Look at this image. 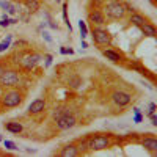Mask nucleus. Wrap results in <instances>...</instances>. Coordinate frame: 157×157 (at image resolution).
<instances>
[{
  "mask_svg": "<svg viewBox=\"0 0 157 157\" xmlns=\"http://www.w3.org/2000/svg\"><path fill=\"white\" fill-rule=\"evenodd\" d=\"M113 146V135H90L86 138V148L90 151H101Z\"/></svg>",
  "mask_w": 157,
  "mask_h": 157,
  "instance_id": "nucleus-1",
  "label": "nucleus"
},
{
  "mask_svg": "<svg viewBox=\"0 0 157 157\" xmlns=\"http://www.w3.org/2000/svg\"><path fill=\"white\" fill-rule=\"evenodd\" d=\"M22 101H24V93L21 90H8L2 94V98H0L2 105L6 107V109H14V107L21 105Z\"/></svg>",
  "mask_w": 157,
  "mask_h": 157,
  "instance_id": "nucleus-2",
  "label": "nucleus"
},
{
  "mask_svg": "<svg viewBox=\"0 0 157 157\" xmlns=\"http://www.w3.org/2000/svg\"><path fill=\"white\" fill-rule=\"evenodd\" d=\"M126 14L124 3H121L120 0H109L104 6V16H107L110 19H123Z\"/></svg>",
  "mask_w": 157,
  "mask_h": 157,
  "instance_id": "nucleus-3",
  "label": "nucleus"
},
{
  "mask_svg": "<svg viewBox=\"0 0 157 157\" xmlns=\"http://www.w3.org/2000/svg\"><path fill=\"white\" fill-rule=\"evenodd\" d=\"M19 82H21V74L14 69H6L0 75V86L3 88H13L19 85Z\"/></svg>",
  "mask_w": 157,
  "mask_h": 157,
  "instance_id": "nucleus-4",
  "label": "nucleus"
},
{
  "mask_svg": "<svg viewBox=\"0 0 157 157\" xmlns=\"http://www.w3.org/2000/svg\"><path fill=\"white\" fill-rule=\"evenodd\" d=\"M41 60H43L41 55H38V54H29V55H24L19 60V63H21L22 68H25L27 71H32V69H35L38 66L39 63H41Z\"/></svg>",
  "mask_w": 157,
  "mask_h": 157,
  "instance_id": "nucleus-5",
  "label": "nucleus"
},
{
  "mask_svg": "<svg viewBox=\"0 0 157 157\" xmlns=\"http://www.w3.org/2000/svg\"><path fill=\"white\" fill-rule=\"evenodd\" d=\"M112 101L118 107H127L129 104L132 102V96H130L129 93H126V91L118 90V91H113L112 93Z\"/></svg>",
  "mask_w": 157,
  "mask_h": 157,
  "instance_id": "nucleus-6",
  "label": "nucleus"
},
{
  "mask_svg": "<svg viewBox=\"0 0 157 157\" xmlns=\"http://www.w3.org/2000/svg\"><path fill=\"white\" fill-rule=\"evenodd\" d=\"M93 39L99 46H109L112 43V35L104 29H94L93 30Z\"/></svg>",
  "mask_w": 157,
  "mask_h": 157,
  "instance_id": "nucleus-7",
  "label": "nucleus"
},
{
  "mask_svg": "<svg viewBox=\"0 0 157 157\" xmlns=\"http://www.w3.org/2000/svg\"><path fill=\"white\" fill-rule=\"evenodd\" d=\"M55 123H57V129H60V130H66V129L74 127V126L77 124V120H75V116H74V115L66 113V115H63L61 118H58Z\"/></svg>",
  "mask_w": 157,
  "mask_h": 157,
  "instance_id": "nucleus-8",
  "label": "nucleus"
},
{
  "mask_svg": "<svg viewBox=\"0 0 157 157\" xmlns=\"http://www.w3.org/2000/svg\"><path fill=\"white\" fill-rule=\"evenodd\" d=\"M141 146L146 151H149L151 154H155L157 152V138L152 134H148V137H145L141 140Z\"/></svg>",
  "mask_w": 157,
  "mask_h": 157,
  "instance_id": "nucleus-9",
  "label": "nucleus"
},
{
  "mask_svg": "<svg viewBox=\"0 0 157 157\" xmlns=\"http://www.w3.org/2000/svg\"><path fill=\"white\" fill-rule=\"evenodd\" d=\"M58 154L61 157H77V155H80V151L77 148V143H69V145L63 146Z\"/></svg>",
  "mask_w": 157,
  "mask_h": 157,
  "instance_id": "nucleus-10",
  "label": "nucleus"
},
{
  "mask_svg": "<svg viewBox=\"0 0 157 157\" xmlns=\"http://www.w3.org/2000/svg\"><path fill=\"white\" fill-rule=\"evenodd\" d=\"M44 109H46V101L41 99V98H38L29 105V113L30 115H38V113L44 112Z\"/></svg>",
  "mask_w": 157,
  "mask_h": 157,
  "instance_id": "nucleus-11",
  "label": "nucleus"
},
{
  "mask_svg": "<svg viewBox=\"0 0 157 157\" xmlns=\"http://www.w3.org/2000/svg\"><path fill=\"white\" fill-rule=\"evenodd\" d=\"M102 55L107 60H110L112 63H121L123 61V55L118 54V52L113 50V49H102Z\"/></svg>",
  "mask_w": 157,
  "mask_h": 157,
  "instance_id": "nucleus-12",
  "label": "nucleus"
},
{
  "mask_svg": "<svg viewBox=\"0 0 157 157\" xmlns=\"http://www.w3.org/2000/svg\"><path fill=\"white\" fill-rule=\"evenodd\" d=\"M88 17H90V22H93L96 25H104V24H105V16H104V13L99 11V10L91 11Z\"/></svg>",
  "mask_w": 157,
  "mask_h": 157,
  "instance_id": "nucleus-13",
  "label": "nucleus"
},
{
  "mask_svg": "<svg viewBox=\"0 0 157 157\" xmlns=\"http://www.w3.org/2000/svg\"><path fill=\"white\" fill-rule=\"evenodd\" d=\"M5 129L11 134H21L24 130V126L17 121H10V123H5Z\"/></svg>",
  "mask_w": 157,
  "mask_h": 157,
  "instance_id": "nucleus-14",
  "label": "nucleus"
},
{
  "mask_svg": "<svg viewBox=\"0 0 157 157\" xmlns=\"http://www.w3.org/2000/svg\"><path fill=\"white\" fill-rule=\"evenodd\" d=\"M140 30H141L143 33H145L146 36H149V38H155V36H157L155 27H154L152 24H149V22H145V24H143L141 27H140Z\"/></svg>",
  "mask_w": 157,
  "mask_h": 157,
  "instance_id": "nucleus-15",
  "label": "nucleus"
},
{
  "mask_svg": "<svg viewBox=\"0 0 157 157\" xmlns=\"http://www.w3.org/2000/svg\"><path fill=\"white\" fill-rule=\"evenodd\" d=\"M130 22H132L135 27H141V25L146 22V19L141 14H138V13H132V14H130Z\"/></svg>",
  "mask_w": 157,
  "mask_h": 157,
  "instance_id": "nucleus-16",
  "label": "nucleus"
},
{
  "mask_svg": "<svg viewBox=\"0 0 157 157\" xmlns=\"http://www.w3.org/2000/svg\"><path fill=\"white\" fill-rule=\"evenodd\" d=\"M68 85L71 86V88H74V90H77L78 86L82 85V77L80 75H77V74H74V75H71L69 78H68Z\"/></svg>",
  "mask_w": 157,
  "mask_h": 157,
  "instance_id": "nucleus-17",
  "label": "nucleus"
},
{
  "mask_svg": "<svg viewBox=\"0 0 157 157\" xmlns=\"http://www.w3.org/2000/svg\"><path fill=\"white\" fill-rule=\"evenodd\" d=\"M66 113H69V110L68 109H64V107H57V109H54V113H52V118L57 121L58 118H61L63 115H66Z\"/></svg>",
  "mask_w": 157,
  "mask_h": 157,
  "instance_id": "nucleus-18",
  "label": "nucleus"
},
{
  "mask_svg": "<svg viewBox=\"0 0 157 157\" xmlns=\"http://www.w3.org/2000/svg\"><path fill=\"white\" fill-rule=\"evenodd\" d=\"M25 6L29 8V11L35 13V11L39 10V2L38 0H25Z\"/></svg>",
  "mask_w": 157,
  "mask_h": 157,
  "instance_id": "nucleus-19",
  "label": "nucleus"
},
{
  "mask_svg": "<svg viewBox=\"0 0 157 157\" xmlns=\"http://www.w3.org/2000/svg\"><path fill=\"white\" fill-rule=\"evenodd\" d=\"M11 39H13V36H11V35H8V36L3 39V41L0 43V54H2V52H5V50L11 46Z\"/></svg>",
  "mask_w": 157,
  "mask_h": 157,
  "instance_id": "nucleus-20",
  "label": "nucleus"
},
{
  "mask_svg": "<svg viewBox=\"0 0 157 157\" xmlns=\"http://www.w3.org/2000/svg\"><path fill=\"white\" fill-rule=\"evenodd\" d=\"M63 19H64V24H66V27L69 29V32H72L71 22H69V19H68V3H63Z\"/></svg>",
  "mask_w": 157,
  "mask_h": 157,
  "instance_id": "nucleus-21",
  "label": "nucleus"
},
{
  "mask_svg": "<svg viewBox=\"0 0 157 157\" xmlns=\"http://www.w3.org/2000/svg\"><path fill=\"white\" fill-rule=\"evenodd\" d=\"M78 29H80V38L82 39H85L86 38V35H88V29H86V24H85V21H78Z\"/></svg>",
  "mask_w": 157,
  "mask_h": 157,
  "instance_id": "nucleus-22",
  "label": "nucleus"
},
{
  "mask_svg": "<svg viewBox=\"0 0 157 157\" xmlns=\"http://www.w3.org/2000/svg\"><path fill=\"white\" fill-rule=\"evenodd\" d=\"M11 24H16V19H10L6 14H3L2 21H0V27H8V25H11Z\"/></svg>",
  "mask_w": 157,
  "mask_h": 157,
  "instance_id": "nucleus-23",
  "label": "nucleus"
},
{
  "mask_svg": "<svg viewBox=\"0 0 157 157\" xmlns=\"http://www.w3.org/2000/svg\"><path fill=\"white\" fill-rule=\"evenodd\" d=\"M134 123H141L143 121V115H141V110L138 109V107H135L134 109Z\"/></svg>",
  "mask_w": 157,
  "mask_h": 157,
  "instance_id": "nucleus-24",
  "label": "nucleus"
},
{
  "mask_svg": "<svg viewBox=\"0 0 157 157\" xmlns=\"http://www.w3.org/2000/svg\"><path fill=\"white\" fill-rule=\"evenodd\" d=\"M3 145H5V148L10 149V151H13V149H16V148H17V146H16V143H14V141H11V140H3Z\"/></svg>",
  "mask_w": 157,
  "mask_h": 157,
  "instance_id": "nucleus-25",
  "label": "nucleus"
},
{
  "mask_svg": "<svg viewBox=\"0 0 157 157\" xmlns=\"http://www.w3.org/2000/svg\"><path fill=\"white\" fill-rule=\"evenodd\" d=\"M155 109H157V105H155L154 102H151V104H149V110H148V116H149L151 113H155Z\"/></svg>",
  "mask_w": 157,
  "mask_h": 157,
  "instance_id": "nucleus-26",
  "label": "nucleus"
},
{
  "mask_svg": "<svg viewBox=\"0 0 157 157\" xmlns=\"http://www.w3.org/2000/svg\"><path fill=\"white\" fill-rule=\"evenodd\" d=\"M149 118H151V124H152V126H157V115H155V113H151Z\"/></svg>",
  "mask_w": 157,
  "mask_h": 157,
  "instance_id": "nucleus-27",
  "label": "nucleus"
},
{
  "mask_svg": "<svg viewBox=\"0 0 157 157\" xmlns=\"http://www.w3.org/2000/svg\"><path fill=\"white\" fill-rule=\"evenodd\" d=\"M44 60H46V68H49L52 64V55H44Z\"/></svg>",
  "mask_w": 157,
  "mask_h": 157,
  "instance_id": "nucleus-28",
  "label": "nucleus"
},
{
  "mask_svg": "<svg viewBox=\"0 0 157 157\" xmlns=\"http://www.w3.org/2000/svg\"><path fill=\"white\" fill-rule=\"evenodd\" d=\"M60 52H61V54H74V50H72V49H66V47H61Z\"/></svg>",
  "mask_w": 157,
  "mask_h": 157,
  "instance_id": "nucleus-29",
  "label": "nucleus"
},
{
  "mask_svg": "<svg viewBox=\"0 0 157 157\" xmlns=\"http://www.w3.org/2000/svg\"><path fill=\"white\" fill-rule=\"evenodd\" d=\"M0 6H2L3 10H6V11H8V8L11 6V3H8V2H3V0H2V2H0Z\"/></svg>",
  "mask_w": 157,
  "mask_h": 157,
  "instance_id": "nucleus-30",
  "label": "nucleus"
},
{
  "mask_svg": "<svg viewBox=\"0 0 157 157\" xmlns=\"http://www.w3.org/2000/svg\"><path fill=\"white\" fill-rule=\"evenodd\" d=\"M43 38L46 39V41H47V43H52V38L49 36V33H47V32H44V33H43Z\"/></svg>",
  "mask_w": 157,
  "mask_h": 157,
  "instance_id": "nucleus-31",
  "label": "nucleus"
},
{
  "mask_svg": "<svg viewBox=\"0 0 157 157\" xmlns=\"http://www.w3.org/2000/svg\"><path fill=\"white\" fill-rule=\"evenodd\" d=\"M8 13H10V14H14V13H16V6H14V5H11V6L8 8Z\"/></svg>",
  "mask_w": 157,
  "mask_h": 157,
  "instance_id": "nucleus-32",
  "label": "nucleus"
},
{
  "mask_svg": "<svg viewBox=\"0 0 157 157\" xmlns=\"http://www.w3.org/2000/svg\"><path fill=\"white\" fill-rule=\"evenodd\" d=\"M5 71H6V68H5V66H2V64H0V75H2V74H3Z\"/></svg>",
  "mask_w": 157,
  "mask_h": 157,
  "instance_id": "nucleus-33",
  "label": "nucleus"
},
{
  "mask_svg": "<svg viewBox=\"0 0 157 157\" xmlns=\"http://www.w3.org/2000/svg\"><path fill=\"white\" fill-rule=\"evenodd\" d=\"M82 47H83V49H85V47H88V44H86L85 39H82Z\"/></svg>",
  "mask_w": 157,
  "mask_h": 157,
  "instance_id": "nucleus-34",
  "label": "nucleus"
},
{
  "mask_svg": "<svg viewBox=\"0 0 157 157\" xmlns=\"http://www.w3.org/2000/svg\"><path fill=\"white\" fill-rule=\"evenodd\" d=\"M0 141H3V137L2 135H0Z\"/></svg>",
  "mask_w": 157,
  "mask_h": 157,
  "instance_id": "nucleus-35",
  "label": "nucleus"
},
{
  "mask_svg": "<svg viewBox=\"0 0 157 157\" xmlns=\"http://www.w3.org/2000/svg\"><path fill=\"white\" fill-rule=\"evenodd\" d=\"M2 155H5V154H3V152H2V151H0V157H2Z\"/></svg>",
  "mask_w": 157,
  "mask_h": 157,
  "instance_id": "nucleus-36",
  "label": "nucleus"
}]
</instances>
